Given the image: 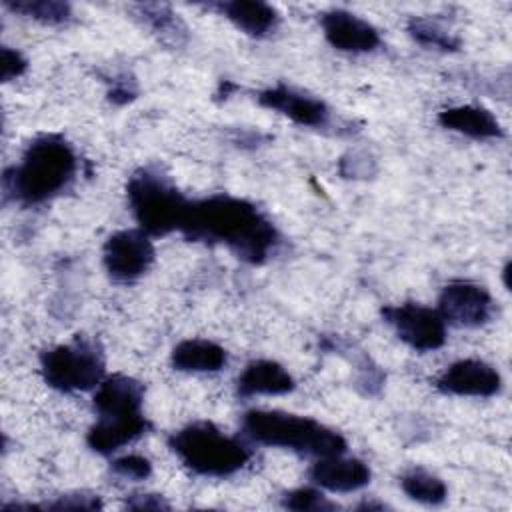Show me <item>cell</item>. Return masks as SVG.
I'll use <instances>...</instances> for the list:
<instances>
[{"mask_svg": "<svg viewBox=\"0 0 512 512\" xmlns=\"http://www.w3.org/2000/svg\"><path fill=\"white\" fill-rule=\"evenodd\" d=\"M190 242L222 244L246 264H264L280 244L274 222L250 200L212 194L190 200L178 230Z\"/></svg>", "mask_w": 512, "mask_h": 512, "instance_id": "6da1fadb", "label": "cell"}, {"mask_svg": "<svg viewBox=\"0 0 512 512\" xmlns=\"http://www.w3.org/2000/svg\"><path fill=\"white\" fill-rule=\"evenodd\" d=\"M76 172L74 146L60 134H40L28 142L20 162L4 170V200L24 208L46 204L74 182Z\"/></svg>", "mask_w": 512, "mask_h": 512, "instance_id": "7a4b0ae2", "label": "cell"}, {"mask_svg": "<svg viewBox=\"0 0 512 512\" xmlns=\"http://www.w3.org/2000/svg\"><path fill=\"white\" fill-rule=\"evenodd\" d=\"M144 394V384L128 374H112L98 384L92 398L96 420L86 432L92 452L110 456L152 428L142 410Z\"/></svg>", "mask_w": 512, "mask_h": 512, "instance_id": "3957f363", "label": "cell"}, {"mask_svg": "<svg viewBox=\"0 0 512 512\" xmlns=\"http://www.w3.org/2000/svg\"><path fill=\"white\" fill-rule=\"evenodd\" d=\"M242 430L256 444L314 458L344 454L348 448L346 438L334 428L310 416L284 410H248L242 416Z\"/></svg>", "mask_w": 512, "mask_h": 512, "instance_id": "277c9868", "label": "cell"}, {"mask_svg": "<svg viewBox=\"0 0 512 512\" xmlns=\"http://www.w3.org/2000/svg\"><path fill=\"white\" fill-rule=\"evenodd\" d=\"M172 454L194 474L226 478L242 470L252 452L234 436L224 434L208 420L186 424L168 436Z\"/></svg>", "mask_w": 512, "mask_h": 512, "instance_id": "5b68a950", "label": "cell"}, {"mask_svg": "<svg viewBox=\"0 0 512 512\" xmlns=\"http://www.w3.org/2000/svg\"><path fill=\"white\" fill-rule=\"evenodd\" d=\"M128 208L148 236H168L180 230L190 200L158 166L134 170L126 182Z\"/></svg>", "mask_w": 512, "mask_h": 512, "instance_id": "8992f818", "label": "cell"}, {"mask_svg": "<svg viewBox=\"0 0 512 512\" xmlns=\"http://www.w3.org/2000/svg\"><path fill=\"white\" fill-rule=\"evenodd\" d=\"M40 374L52 390L74 394L96 390L106 378V362L96 340L76 336L40 354Z\"/></svg>", "mask_w": 512, "mask_h": 512, "instance_id": "52a82bcc", "label": "cell"}, {"mask_svg": "<svg viewBox=\"0 0 512 512\" xmlns=\"http://www.w3.org/2000/svg\"><path fill=\"white\" fill-rule=\"evenodd\" d=\"M156 250L152 236L140 228L112 232L102 246V264L106 274L118 284L136 282L154 264Z\"/></svg>", "mask_w": 512, "mask_h": 512, "instance_id": "ba28073f", "label": "cell"}, {"mask_svg": "<svg viewBox=\"0 0 512 512\" xmlns=\"http://www.w3.org/2000/svg\"><path fill=\"white\" fill-rule=\"evenodd\" d=\"M382 318L416 352H432L446 344V322L436 308L420 302H402L384 306Z\"/></svg>", "mask_w": 512, "mask_h": 512, "instance_id": "9c48e42d", "label": "cell"}, {"mask_svg": "<svg viewBox=\"0 0 512 512\" xmlns=\"http://www.w3.org/2000/svg\"><path fill=\"white\" fill-rule=\"evenodd\" d=\"M436 310L446 326L480 328L494 314V298L478 282L452 280L442 288Z\"/></svg>", "mask_w": 512, "mask_h": 512, "instance_id": "30bf717a", "label": "cell"}, {"mask_svg": "<svg viewBox=\"0 0 512 512\" xmlns=\"http://www.w3.org/2000/svg\"><path fill=\"white\" fill-rule=\"evenodd\" d=\"M434 384L438 392L448 396L490 398L502 390V376L484 360L462 358L448 364Z\"/></svg>", "mask_w": 512, "mask_h": 512, "instance_id": "8fae6325", "label": "cell"}, {"mask_svg": "<svg viewBox=\"0 0 512 512\" xmlns=\"http://www.w3.org/2000/svg\"><path fill=\"white\" fill-rule=\"evenodd\" d=\"M256 100L260 106L284 114L298 126L324 128L330 122V108L322 98L302 92L284 82L260 90L256 94Z\"/></svg>", "mask_w": 512, "mask_h": 512, "instance_id": "7c38bea8", "label": "cell"}, {"mask_svg": "<svg viewBox=\"0 0 512 512\" xmlns=\"http://www.w3.org/2000/svg\"><path fill=\"white\" fill-rule=\"evenodd\" d=\"M320 26L326 42L340 52L364 54L376 50L382 44L380 32L374 24L344 8L322 12Z\"/></svg>", "mask_w": 512, "mask_h": 512, "instance_id": "4fadbf2b", "label": "cell"}, {"mask_svg": "<svg viewBox=\"0 0 512 512\" xmlns=\"http://www.w3.org/2000/svg\"><path fill=\"white\" fill-rule=\"evenodd\" d=\"M370 476L372 472L364 460L344 454L316 458V462L308 470V478L314 486L334 494L356 492L368 486Z\"/></svg>", "mask_w": 512, "mask_h": 512, "instance_id": "5bb4252c", "label": "cell"}, {"mask_svg": "<svg viewBox=\"0 0 512 512\" xmlns=\"http://www.w3.org/2000/svg\"><path fill=\"white\" fill-rule=\"evenodd\" d=\"M296 388L292 374L276 360L258 358L244 366L236 378V394L240 398L252 396H280Z\"/></svg>", "mask_w": 512, "mask_h": 512, "instance_id": "9a60e30c", "label": "cell"}, {"mask_svg": "<svg viewBox=\"0 0 512 512\" xmlns=\"http://www.w3.org/2000/svg\"><path fill=\"white\" fill-rule=\"evenodd\" d=\"M210 8H214L240 32L252 38H266L280 24L278 10L260 0H228L210 4Z\"/></svg>", "mask_w": 512, "mask_h": 512, "instance_id": "2e32d148", "label": "cell"}, {"mask_svg": "<svg viewBox=\"0 0 512 512\" xmlns=\"http://www.w3.org/2000/svg\"><path fill=\"white\" fill-rule=\"evenodd\" d=\"M438 124L474 140H494L504 136L498 118L488 108L478 104L450 106L438 114Z\"/></svg>", "mask_w": 512, "mask_h": 512, "instance_id": "e0dca14e", "label": "cell"}, {"mask_svg": "<svg viewBox=\"0 0 512 512\" xmlns=\"http://www.w3.org/2000/svg\"><path fill=\"white\" fill-rule=\"evenodd\" d=\"M228 352L206 338H186L170 352V364L178 372H218L226 366Z\"/></svg>", "mask_w": 512, "mask_h": 512, "instance_id": "ac0fdd59", "label": "cell"}, {"mask_svg": "<svg viewBox=\"0 0 512 512\" xmlns=\"http://www.w3.org/2000/svg\"><path fill=\"white\" fill-rule=\"evenodd\" d=\"M134 18L150 30L162 44L180 48L188 40V26L184 20L168 6L162 2H146V4H136L130 8Z\"/></svg>", "mask_w": 512, "mask_h": 512, "instance_id": "d6986e66", "label": "cell"}, {"mask_svg": "<svg viewBox=\"0 0 512 512\" xmlns=\"http://www.w3.org/2000/svg\"><path fill=\"white\" fill-rule=\"evenodd\" d=\"M400 488L410 500H416V502L428 504V506L442 504L448 496V488H446L444 480L422 466L408 468L400 476Z\"/></svg>", "mask_w": 512, "mask_h": 512, "instance_id": "ffe728a7", "label": "cell"}, {"mask_svg": "<svg viewBox=\"0 0 512 512\" xmlns=\"http://www.w3.org/2000/svg\"><path fill=\"white\" fill-rule=\"evenodd\" d=\"M2 6L46 26H66L74 18L72 6L58 0H4Z\"/></svg>", "mask_w": 512, "mask_h": 512, "instance_id": "44dd1931", "label": "cell"}, {"mask_svg": "<svg viewBox=\"0 0 512 512\" xmlns=\"http://www.w3.org/2000/svg\"><path fill=\"white\" fill-rule=\"evenodd\" d=\"M406 32L420 46L434 48L440 52H458L462 46L460 38L454 32H450L438 20H432L426 16H412L406 22Z\"/></svg>", "mask_w": 512, "mask_h": 512, "instance_id": "7402d4cb", "label": "cell"}, {"mask_svg": "<svg viewBox=\"0 0 512 512\" xmlns=\"http://www.w3.org/2000/svg\"><path fill=\"white\" fill-rule=\"evenodd\" d=\"M282 506L288 510H334L336 504L330 502L320 490L316 488H294L282 496Z\"/></svg>", "mask_w": 512, "mask_h": 512, "instance_id": "603a6c76", "label": "cell"}, {"mask_svg": "<svg viewBox=\"0 0 512 512\" xmlns=\"http://www.w3.org/2000/svg\"><path fill=\"white\" fill-rule=\"evenodd\" d=\"M110 472L122 480L140 482L152 474V462L140 454H124L112 460Z\"/></svg>", "mask_w": 512, "mask_h": 512, "instance_id": "cb8c5ba5", "label": "cell"}, {"mask_svg": "<svg viewBox=\"0 0 512 512\" xmlns=\"http://www.w3.org/2000/svg\"><path fill=\"white\" fill-rule=\"evenodd\" d=\"M46 508H52V510H98V508H102V502L94 494L74 492V494L58 496L54 502L46 504Z\"/></svg>", "mask_w": 512, "mask_h": 512, "instance_id": "d4e9b609", "label": "cell"}, {"mask_svg": "<svg viewBox=\"0 0 512 512\" xmlns=\"http://www.w3.org/2000/svg\"><path fill=\"white\" fill-rule=\"evenodd\" d=\"M0 60H2V82L20 78L28 68V60L24 58V54L10 46H2Z\"/></svg>", "mask_w": 512, "mask_h": 512, "instance_id": "484cf974", "label": "cell"}, {"mask_svg": "<svg viewBox=\"0 0 512 512\" xmlns=\"http://www.w3.org/2000/svg\"><path fill=\"white\" fill-rule=\"evenodd\" d=\"M138 94V88H136V82L132 78H128L126 74H120V76H114V80L110 82V88H108V100L112 104H128L130 100H134Z\"/></svg>", "mask_w": 512, "mask_h": 512, "instance_id": "4316f807", "label": "cell"}, {"mask_svg": "<svg viewBox=\"0 0 512 512\" xmlns=\"http://www.w3.org/2000/svg\"><path fill=\"white\" fill-rule=\"evenodd\" d=\"M126 508L132 510H168L170 504L160 494H130Z\"/></svg>", "mask_w": 512, "mask_h": 512, "instance_id": "83f0119b", "label": "cell"}]
</instances>
